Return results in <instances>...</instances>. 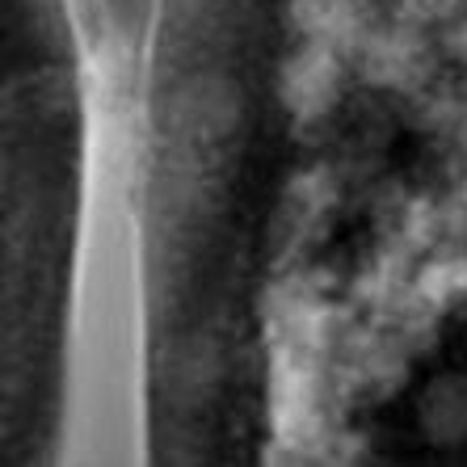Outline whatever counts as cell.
<instances>
[{"mask_svg":"<svg viewBox=\"0 0 467 467\" xmlns=\"http://www.w3.org/2000/svg\"><path fill=\"white\" fill-rule=\"evenodd\" d=\"M143 106L164 304L467 358V0H161Z\"/></svg>","mask_w":467,"mask_h":467,"instance_id":"1","label":"cell"}]
</instances>
